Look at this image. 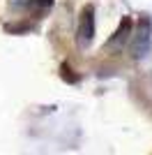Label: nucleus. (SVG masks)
<instances>
[{
	"label": "nucleus",
	"instance_id": "1",
	"mask_svg": "<svg viewBox=\"0 0 152 155\" xmlns=\"http://www.w3.org/2000/svg\"><path fill=\"white\" fill-rule=\"evenodd\" d=\"M150 49H152V21L147 14H143V19L138 23V35L131 44V56L136 60H141L150 53Z\"/></svg>",
	"mask_w": 152,
	"mask_h": 155
},
{
	"label": "nucleus",
	"instance_id": "2",
	"mask_svg": "<svg viewBox=\"0 0 152 155\" xmlns=\"http://www.w3.org/2000/svg\"><path fill=\"white\" fill-rule=\"evenodd\" d=\"M92 37H95V9L88 7L83 9L81 26H78V49H88L92 44Z\"/></svg>",
	"mask_w": 152,
	"mask_h": 155
},
{
	"label": "nucleus",
	"instance_id": "3",
	"mask_svg": "<svg viewBox=\"0 0 152 155\" xmlns=\"http://www.w3.org/2000/svg\"><path fill=\"white\" fill-rule=\"evenodd\" d=\"M129 30H131V21L125 19V23L120 26V30L115 32V37L108 42V46H111V49H120V46L127 42V37H129Z\"/></svg>",
	"mask_w": 152,
	"mask_h": 155
}]
</instances>
